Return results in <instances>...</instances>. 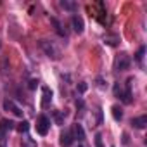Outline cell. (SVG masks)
<instances>
[{
  "mask_svg": "<svg viewBox=\"0 0 147 147\" xmlns=\"http://www.w3.org/2000/svg\"><path fill=\"white\" fill-rule=\"evenodd\" d=\"M38 45H40V49L45 52V55H47L49 59H52V61H59V59H61V49L55 45V42L47 40V38H42V40L38 42Z\"/></svg>",
  "mask_w": 147,
  "mask_h": 147,
  "instance_id": "cell-1",
  "label": "cell"
},
{
  "mask_svg": "<svg viewBox=\"0 0 147 147\" xmlns=\"http://www.w3.org/2000/svg\"><path fill=\"white\" fill-rule=\"evenodd\" d=\"M130 64H131V59H130V55L128 54H119L118 57H116V61H114V67H116V71H126L128 67H130Z\"/></svg>",
  "mask_w": 147,
  "mask_h": 147,
  "instance_id": "cell-2",
  "label": "cell"
},
{
  "mask_svg": "<svg viewBox=\"0 0 147 147\" xmlns=\"http://www.w3.org/2000/svg\"><path fill=\"white\" fill-rule=\"evenodd\" d=\"M49 130H50V119H49L45 114L38 116V119H36V131H38L40 135H47Z\"/></svg>",
  "mask_w": 147,
  "mask_h": 147,
  "instance_id": "cell-3",
  "label": "cell"
},
{
  "mask_svg": "<svg viewBox=\"0 0 147 147\" xmlns=\"http://www.w3.org/2000/svg\"><path fill=\"white\" fill-rule=\"evenodd\" d=\"M4 109L5 111H11L14 116H18V118H23V109L14 102V100H11V99H5L4 100Z\"/></svg>",
  "mask_w": 147,
  "mask_h": 147,
  "instance_id": "cell-4",
  "label": "cell"
},
{
  "mask_svg": "<svg viewBox=\"0 0 147 147\" xmlns=\"http://www.w3.org/2000/svg\"><path fill=\"white\" fill-rule=\"evenodd\" d=\"M71 24H73V30H75L76 33H83V30H85V23H83V19L80 18V16H73L71 18Z\"/></svg>",
  "mask_w": 147,
  "mask_h": 147,
  "instance_id": "cell-5",
  "label": "cell"
},
{
  "mask_svg": "<svg viewBox=\"0 0 147 147\" xmlns=\"http://www.w3.org/2000/svg\"><path fill=\"white\" fill-rule=\"evenodd\" d=\"M73 140H75V138H73V133H71L69 130H66L64 133H61V140H59V144H61L62 147H69V145L73 144Z\"/></svg>",
  "mask_w": 147,
  "mask_h": 147,
  "instance_id": "cell-6",
  "label": "cell"
},
{
  "mask_svg": "<svg viewBox=\"0 0 147 147\" xmlns=\"http://www.w3.org/2000/svg\"><path fill=\"white\" fill-rule=\"evenodd\" d=\"M16 128V123L14 121H11V119H0V131L2 133H7V131H11V130H14Z\"/></svg>",
  "mask_w": 147,
  "mask_h": 147,
  "instance_id": "cell-7",
  "label": "cell"
},
{
  "mask_svg": "<svg viewBox=\"0 0 147 147\" xmlns=\"http://www.w3.org/2000/svg\"><path fill=\"white\" fill-rule=\"evenodd\" d=\"M42 94H43V99H42V107H49L50 106V100H52V92L49 87H43L42 88Z\"/></svg>",
  "mask_w": 147,
  "mask_h": 147,
  "instance_id": "cell-8",
  "label": "cell"
},
{
  "mask_svg": "<svg viewBox=\"0 0 147 147\" xmlns=\"http://www.w3.org/2000/svg\"><path fill=\"white\" fill-rule=\"evenodd\" d=\"M61 7L64 11H69V12H75L78 9V4L73 2V0H61Z\"/></svg>",
  "mask_w": 147,
  "mask_h": 147,
  "instance_id": "cell-9",
  "label": "cell"
},
{
  "mask_svg": "<svg viewBox=\"0 0 147 147\" xmlns=\"http://www.w3.org/2000/svg\"><path fill=\"white\" fill-rule=\"evenodd\" d=\"M130 83H131V80H128V82H126V90H125L123 94H119V97H121V100H123L125 104H130V102H131V90H130Z\"/></svg>",
  "mask_w": 147,
  "mask_h": 147,
  "instance_id": "cell-10",
  "label": "cell"
},
{
  "mask_svg": "<svg viewBox=\"0 0 147 147\" xmlns=\"http://www.w3.org/2000/svg\"><path fill=\"white\" fill-rule=\"evenodd\" d=\"M104 40H106V43H107V45H111V47H116V45L119 43V36H118L116 33H107Z\"/></svg>",
  "mask_w": 147,
  "mask_h": 147,
  "instance_id": "cell-11",
  "label": "cell"
},
{
  "mask_svg": "<svg viewBox=\"0 0 147 147\" xmlns=\"http://www.w3.org/2000/svg\"><path fill=\"white\" fill-rule=\"evenodd\" d=\"M50 23L54 24V28H55L57 35H61V36H66V35H67V33H66V30H62V24L59 23V19H55V18H50Z\"/></svg>",
  "mask_w": 147,
  "mask_h": 147,
  "instance_id": "cell-12",
  "label": "cell"
},
{
  "mask_svg": "<svg viewBox=\"0 0 147 147\" xmlns=\"http://www.w3.org/2000/svg\"><path fill=\"white\" fill-rule=\"evenodd\" d=\"M131 125L135 128H144L147 125V116H138V118H133L131 119Z\"/></svg>",
  "mask_w": 147,
  "mask_h": 147,
  "instance_id": "cell-13",
  "label": "cell"
},
{
  "mask_svg": "<svg viewBox=\"0 0 147 147\" xmlns=\"http://www.w3.org/2000/svg\"><path fill=\"white\" fill-rule=\"evenodd\" d=\"M75 135H76V138H78L80 142H83V140H85V130H83V126H82L80 123H76V125H75Z\"/></svg>",
  "mask_w": 147,
  "mask_h": 147,
  "instance_id": "cell-14",
  "label": "cell"
},
{
  "mask_svg": "<svg viewBox=\"0 0 147 147\" xmlns=\"http://www.w3.org/2000/svg\"><path fill=\"white\" fill-rule=\"evenodd\" d=\"M66 116H67L66 111H55V113H54V119H55L57 125H64V118H66Z\"/></svg>",
  "mask_w": 147,
  "mask_h": 147,
  "instance_id": "cell-15",
  "label": "cell"
},
{
  "mask_svg": "<svg viewBox=\"0 0 147 147\" xmlns=\"http://www.w3.org/2000/svg\"><path fill=\"white\" fill-rule=\"evenodd\" d=\"M113 118L116 119V121H121V118H123V111H121V107L119 106H113Z\"/></svg>",
  "mask_w": 147,
  "mask_h": 147,
  "instance_id": "cell-16",
  "label": "cell"
},
{
  "mask_svg": "<svg viewBox=\"0 0 147 147\" xmlns=\"http://www.w3.org/2000/svg\"><path fill=\"white\" fill-rule=\"evenodd\" d=\"M144 54H145V47H140V49L137 50V54H135V59H137L138 64H142V61H144Z\"/></svg>",
  "mask_w": 147,
  "mask_h": 147,
  "instance_id": "cell-17",
  "label": "cell"
},
{
  "mask_svg": "<svg viewBox=\"0 0 147 147\" xmlns=\"http://www.w3.org/2000/svg\"><path fill=\"white\" fill-rule=\"evenodd\" d=\"M18 130H19L21 133H26V131L30 130V123H28V121H23V123H19V126H18Z\"/></svg>",
  "mask_w": 147,
  "mask_h": 147,
  "instance_id": "cell-18",
  "label": "cell"
},
{
  "mask_svg": "<svg viewBox=\"0 0 147 147\" xmlns=\"http://www.w3.org/2000/svg\"><path fill=\"white\" fill-rule=\"evenodd\" d=\"M23 147H36V142H35L33 138H24Z\"/></svg>",
  "mask_w": 147,
  "mask_h": 147,
  "instance_id": "cell-19",
  "label": "cell"
},
{
  "mask_svg": "<svg viewBox=\"0 0 147 147\" xmlns=\"http://www.w3.org/2000/svg\"><path fill=\"white\" fill-rule=\"evenodd\" d=\"M87 88H88V85H87L85 82H80V83H78V92H80V94L87 92Z\"/></svg>",
  "mask_w": 147,
  "mask_h": 147,
  "instance_id": "cell-20",
  "label": "cell"
},
{
  "mask_svg": "<svg viewBox=\"0 0 147 147\" xmlns=\"http://www.w3.org/2000/svg\"><path fill=\"white\" fill-rule=\"evenodd\" d=\"M38 83H40L38 80H30V83H28V88H30V90H35V88L38 87Z\"/></svg>",
  "mask_w": 147,
  "mask_h": 147,
  "instance_id": "cell-21",
  "label": "cell"
},
{
  "mask_svg": "<svg viewBox=\"0 0 147 147\" xmlns=\"http://www.w3.org/2000/svg\"><path fill=\"white\" fill-rule=\"evenodd\" d=\"M95 147H104V145H102V135H100V133L95 135Z\"/></svg>",
  "mask_w": 147,
  "mask_h": 147,
  "instance_id": "cell-22",
  "label": "cell"
},
{
  "mask_svg": "<svg viewBox=\"0 0 147 147\" xmlns=\"http://www.w3.org/2000/svg\"><path fill=\"white\" fill-rule=\"evenodd\" d=\"M0 144L5 145V133H2V131H0Z\"/></svg>",
  "mask_w": 147,
  "mask_h": 147,
  "instance_id": "cell-23",
  "label": "cell"
},
{
  "mask_svg": "<svg viewBox=\"0 0 147 147\" xmlns=\"http://www.w3.org/2000/svg\"><path fill=\"white\" fill-rule=\"evenodd\" d=\"M83 106H85V104H83V100H82V99H80V100H76V107L83 109Z\"/></svg>",
  "mask_w": 147,
  "mask_h": 147,
  "instance_id": "cell-24",
  "label": "cell"
},
{
  "mask_svg": "<svg viewBox=\"0 0 147 147\" xmlns=\"http://www.w3.org/2000/svg\"><path fill=\"white\" fill-rule=\"evenodd\" d=\"M123 144H128V135H126V133L123 135Z\"/></svg>",
  "mask_w": 147,
  "mask_h": 147,
  "instance_id": "cell-25",
  "label": "cell"
},
{
  "mask_svg": "<svg viewBox=\"0 0 147 147\" xmlns=\"http://www.w3.org/2000/svg\"><path fill=\"white\" fill-rule=\"evenodd\" d=\"M0 147H5V145H2V144H0Z\"/></svg>",
  "mask_w": 147,
  "mask_h": 147,
  "instance_id": "cell-26",
  "label": "cell"
},
{
  "mask_svg": "<svg viewBox=\"0 0 147 147\" xmlns=\"http://www.w3.org/2000/svg\"><path fill=\"white\" fill-rule=\"evenodd\" d=\"M0 47H2V42H0Z\"/></svg>",
  "mask_w": 147,
  "mask_h": 147,
  "instance_id": "cell-27",
  "label": "cell"
},
{
  "mask_svg": "<svg viewBox=\"0 0 147 147\" xmlns=\"http://www.w3.org/2000/svg\"><path fill=\"white\" fill-rule=\"evenodd\" d=\"M80 147H82V145H80Z\"/></svg>",
  "mask_w": 147,
  "mask_h": 147,
  "instance_id": "cell-28",
  "label": "cell"
}]
</instances>
